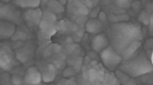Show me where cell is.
I'll list each match as a JSON object with an SVG mask.
<instances>
[{"label":"cell","instance_id":"cell-1","mask_svg":"<svg viewBox=\"0 0 153 85\" xmlns=\"http://www.w3.org/2000/svg\"><path fill=\"white\" fill-rule=\"evenodd\" d=\"M107 34L111 46L120 55L132 42L143 38L140 26L136 23H112L108 27Z\"/></svg>","mask_w":153,"mask_h":85},{"label":"cell","instance_id":"cell-2","mask_svg":"<svg viewBox=\"0 0 153 85\" xmlns=\"http://www.w3.org/2000/svg\"><path fill=\"white\" fill-rule=\"evenodd\" d=\"M118 70L128 74L132 78H137L145 73L152 72V64L144 51H140L130 58L123 59Z\"/></svg>","mask_w":153,"mask_h":85},{"label":"cell","instance_id":"cell-3","mask_svg":"<svg viewBox=\"0 0 153 85\" xmlns=\"http://www.w3.org/2000/svg\"><path fill=\"white\" fill-rule=\"evenodd\" d=\"M100 58L105 67L110 71L116 70L123 60V57L115 52L111 45H108L100 52Z\"/></svg>","mask_w":153,"mask_h":85},{"label":"cell","instance_id":"cell-4","mask_svg":"<svg viewBox=\"0 0 153 85\" xmlns=\"http://www.w3.org/2000/svg\"><path fill=\"white\" fill-rule=\"evenodd\" d=\"M68 11L72 12L71 18L78 23H81L84 20L83 18L86 17L88 14V9L86 8L81 1H68Z\"/></svg>","mask_w":153,"mask_h":85},{"label":"cell","instance_id":"cell-5","mask_svg":"<svg viewBox=\"0 0 153 85\" xmlns=\"http://www.w3.org/2000/svg\"><path fill=\"white\" fill-rule=\"evenodd\" d=\"M1 18L4 21L14 23L16 24L21 22L20 16L21 12L18 10L16 7H13L12 4H6L1 7Z\"/></svg>","mask_w":153,"mask_h":85},{"label":"cell","instance_id":"cell-6","mask_svg":"<svg viewBox=\"0 0 153 85\" xmlns=\"http://www.w3.org/2000/svg\"><path fill=\"white\" fill-rule=\"evenodd\" d=\"M43 12L41 9H30L24 12V19L29 27H34L39 26L42 21Z\"/></svg>","mask_w":153,"mask_h":85},{"label":"cell","instance_id":"cell-7","mask_svg":"<svg viewBox=\"0 0 153 85\" xmlns=\"http://www.w3.org/2000/svg\"><path fill=\"white\" fill-rule=\"evenodd\" d=\"M55 23V21L42 17L39 26L40 31L45 38H50L56 33V25Z\"/></svg>","mask_w":153,"mask_h":85},{"label":"cell","instance_id":"cell-8","mask_svg":"<svg viewBox=\"0 0 153 85\" xmlns=\"http://www.w3.org/2000/svg\"><path fill=\"white\" fill-rule=\"evenodd\" d=\"M13 53L8 45H4L1 49V67L3 70H10L13 64Z\"/></svg>","mask_w":153,"mask_h":85},{"label":"cell","instance_id":"cell-9","mask_svg":"<svg viewBox=\"0 0 153 85\" xmlns=\"http://www.w3.org/2000/svg\"><path fill=\"white\" fill-rule=\"evenodd\" d=\"M105 72L104 70L100 69L98 67V69H94V68H91L85 71L83 69V77L85 79H88L90 82L93 84H97L96 82H100L103 80L105 77Z\"/></svg>","mask_w":153,"mask_h":85},{"label":"cell","instance_id":"cell-10","mask_svg":"<svg viewBox=\"0 0 153 85\" xmlns=\"http://www.w3.org/2000/svg\"><path fill=\"white\" fill-rule=\"evenodd\" d=\"M42 75L39 73L38 69L36 67H31L25 73L23 82L25 84H39L42 82Z\"/></svg>","mask_w":153,"mask_h":85},{"label":"cell","instance_id":"cell-11","mask_svg":"<svg viewBox=\"0 0 153 85\" xmlns=\"http://www.w3.org/2000/svg\"><path fill=\"white\" fill-rule=\"evenodd\" d=\"M109 45V40L105 34H99L93 38L92 48L97 53H100Z\"/></svg>","mask_w":153,"mask_h":85},{"label":"cell","instance_id":"cell-12","mask_svg":"<svg viewBox=\"0 0 153 85\" xmlns=\"http://www.w3.org/2000/svg\"><path fill=\"white\" fill-rule=\"evenodd\" d=\"M16 30L15 25L13 23L7 21H1V39H8L14 34Z\"/></svg>","mask_w":153,"mask_h":85},{"label":"cell","instance_id":"cell-13","mask_svg":"<svg viewBox=\"0 0 153 85\" xmlns=\"http://www.w3.org/2000/svg\"><path fill=\"white\" fill-rule=\"evenodd\" d=\"M102 23L97 18H92L88 21L85 25V31L90 34H96L101 30Z\"/></svg>","mask_w":153,"mask_h":85},{"label":"cell","instance_id":"cell-14","mask_svg":"<svg viewBox=\"0 0 153 85\" xmlns=\"http://www.w3.org/2000/svg\"><path fill=\"white\" fill-rule=\"evenodd\" d=\"M141 40H137L132 42L126 48V49L121 53L120 55L123 57V59H127L131 57L134 53L138 51L139 48L141 46Z\"/></svg>","mask_w":153,"mask_h":85},{"label":"cell","instance_id":"cell-15","mask_svg":"<svg viewBox=\"0 0 153 85\" xmlns=\"http://www.w3.org/2000/svg\"><path fill=\"white\" fill-rule=\"evenodd\" d=\"M115 75L116 77L119 79L120 82L122 83L123 84H136L137 81L135 80L134 78L130 77L128 74L123 73L120 70H115Z\"/></svg>","mask_w":153,"mask_h":85},{"label":"cell","instance_id":"cell-16","mask_svg":"<svg viewBox=\"0 0 153 85\" xmlns=\"http://www.w3.org/2000/svg\"><path fill=\"white\" fill-rule=\"evenodd\" d=\"M56 77V68L52 64H48L46 67V71L42 75L43 81L44 82H53Z\"/></svg>","mask_w":153,"mask_h":85},{"label":"cell","instance_id":"cell-17","mask_svg":"<svg viewBox=\"0 0 153 85\" xmlns=\"http://www.w3.org/2000/svg\"><path fill=\"white\" fill-rule=\"evenodd\" d=\"M14 4L22 7V8H37L40 5L41 1L39 0H19L14 1Z\"/></svg>","mask_w":153,"mask_h":85},{"label":"cell","instance_id":"cell-18","mask_svg":"<svg viewBox=\"0 0 153 85\" xmlns=\"http://www.w3.org/2000/svg\"><path fill=\"white\" fill-rule=\"evenodd\" d=\"M48 10L53 14H59L65 12L64 7L62 6L58 1H48L47 3Z\"/></svg>","mask_w":153,"mask_h":85},{"label":"cell","instance_id":"cell-19","mask_svg":"<svg viewBox=\"0 0 153 85\" xmlns=\"http://www.w3.org/2000/svg\"><path fill=\"white\" fill-rule=\"evenodd\" d=\"M108 20L111 23H121V22H127L129 21L130 17L127 14H120V15H116V14H111L108 17Z\"/></svg>","mask_w":153,"mask_h":85},{"label":"cell","instance_id":"cell-20","mask_svg":"<svg viewBox=\"0 0 153 85\" xmlns=\"http://www.w3.org/2000/svg\"><path fill=\"white\" fill-rule=\"evenodd\" d=\"M152 14H149L148 12H147L145 10L142 11L140 14L138 16L137 20L139 21L142 22L145 26H148L149 23H150V18Z\"/></svg>","mask_w":153,"mask_h":85},{"label":"cell","instance_id":"cell-21","mask_svg":"<svg viewBox=\"0 0 153 85\" xmlns=\"http://www.w3.org/2000/svg\"><path fill=\"white\" fill-rule=\"evenodd\" d=\"M137 79H139L143 84H152V73L150 72V73H147L143 75H140V76L137 77Z\"/></svg>","mask_w":153,"mask_h":85},{"label":"cell","instance_id":"cell-22","mask_svg":"<svg viewBox=\"0 0 153 85\" xmlns=\"http://www.w3.org/2000/svg\"><path fill=\"white\" fill-rule=\"evenodd\" d=\"M115 4L120 9H128L131 6V1L117 0V1H115Z\"/></svg>","mask_w":153,"mask_h":85},{"label":"cell","instance_id":"cell-23","mask_svg":"<svg viewBox=\"0 0 153 85\" xmlns=\"http://www.w3.org/2000/svg\"><path fill=\"white\" fill-rule=\"evenodd\" d=\"M82 62H83V58H79L76 59L75 62H74V67H75V70L76 72H78L81 69Z\"/></svg>","mask_w":153,"mask_h":85},{"label":"cell","instance_id":"cell-24","mask_svg":"<svg viewBox=\"0 0 153 85\" xmlns=\"http://www.w3.org/2000/svg\"><path fill=\"white\" fill-rule=\"evenodd\" d=\"M98 17V20H99L102 23H105L108 20L107 16H106V14L104 12H100Z\"/></svg>","mask_w":153,"mask_h":85},{"label":"cell","instance_id":"cell-25","mask_svg":"<svg viewBox=\"0 0 153 85\" xmlns=\"http://www.w3.org/2000/svg\"><path fill=\"white\" fill-rule=\"evenodd\" d=\"M74 74H75V73H74V70L71 68H68V69L63 72V76H64V77H70L74 75Z\"/></svg>","mask_w":153,"mask_h":85},{"label":"cell","instance_id":"cell-26","mask_svg":"<svg viewBox=\"0 0 153 85\" xmlns=\"http://www.w3.org/2000/svg\"><path fill=\"white\" fill-rule=\"evenodd\" d=\"M100 10V7H96V8H94V9L93 10V12H92V13H91V14L90 16L91 18H96L97 16H98V14H99Z\"/></svg>","mask_w":153,"mask_h":85},{"label":"cell","instance_id":"cell-27","mask_svg":"<svg viewBox=\"0 0 153 85\" xmlns=\"http://www.w3.org/2000/svg\"><path fill=\"white\" fill-rule=\"evenodd\" d=\"M81 1V3L88 9H91L93 7L92 1H90V0H83V1Z\"/></svg>","mask_w":153,"mask_h":85},{"label":"cell","instance_id":"cell-28","mask_svg":"<svg viewBox=\"0 0 153 85\" xmlns=\"http://www.w3.org/2000/svg\"><path fill=\"white\" fill-rule=\"evenodd\" d=\"M131 5L134 10H135V12H138V11H139L140 7V2L137 1H134L133 3L131 4Z\"/></svg>","mask_w":153,"mask_h":85},{"label":"cell","instance_id":"cell-29","mask_svg":"<svg viewBox=\"0 0 153 85\" xmlns=\"http://www.w3.org/2000/svg\"><path fill=\"white\" fill-rule=\"evenodd\" d=\"M153 17L151 15L150 18V23H149V31H150V35H152V26H153Z\"/></svg>","mask_w":153,"mask_h":85},{"label":"cell","instance_id":"cell-30","mask_svg":"<svg viewBox=\"0 0 153 85\" xmlns=\"http://www.w3.org/2000/svg\"><path fill=\"white\" fill-rule=\"evenodd\" d=\"M147 11H146V12H148L149 14H150V12H152V2L149 4V5H147Z\"/></svg>","mask_w":153,"mask_h":85},{"label":"cell","instance_id":"cell-31","mask_svg":"<svg viewBox=\"0 0 153 85\" xmlns=\"http://www.w3.org/2000/svg\"><path fill=\"white\" fill-rule=\"evenodd\" d=\"M54 48L56 49V51H54L56 52V53H58V52L59 51H60V50H61V47L59 45H56L55 46H54Z\"/></svg>","mask_w":153,"mask_h":85},{"label":"cell","instance_id":"cell-32","mask_svg":"<svg viewBox=\"0 0 153 85\" xmlns=\"http://www.w3.org/2000/svg\"><path fill=\"white\" fill-rule=\"evenodd\" d=\"M59 1L62 6H63V5H66L67 4V1H66V0H64V1H61V0H60V1Z\"/></svg>","mask_w":153,"mask_h":85},{"label":"cell","instance_id":"cell-33","mask_svg":"<svg viewBox=\"0 0 153 85\" xmlns=\"http://www.w3.org/2000/svg\"><path fill=\"white\" fill-rule=\"evenodd\" d=\"M66 41H67V42H68V43H72L73 39L71 38V37H68V38L66 39Z\"/></svg>","mask_w":153,"mask_h":85}]
</instances>
